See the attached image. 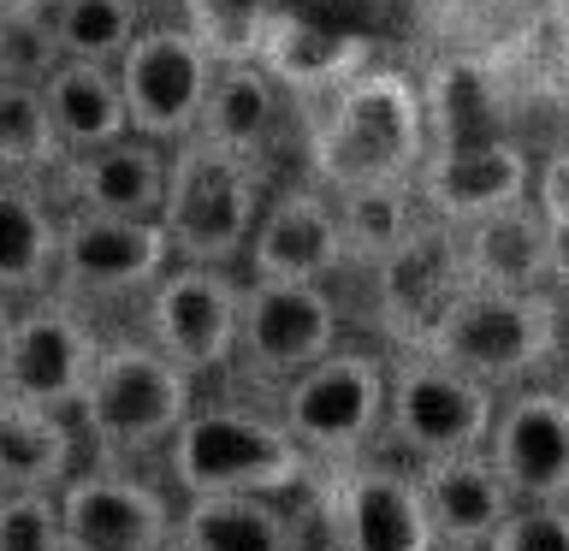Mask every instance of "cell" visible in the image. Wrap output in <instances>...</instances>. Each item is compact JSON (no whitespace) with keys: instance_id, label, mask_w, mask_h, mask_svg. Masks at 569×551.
Masks as SVG:
<instances>
[{"instance_id":"1","label":"cell","mask_w":569,"mask_h":551,"mask_svg":"<svg viewBox=\"0 0 569 551\" xmlns=\"http://www.w3.org/2000/svg\"><path fill=\"white\" fill-rule=\"evenodd\" d=\"M427 96L403 71L368 66L327 96V113L309 131V160L327 190L416 184L427 167Z\"/></svg>"},{"instance_id":"2","label":"cell","mask_w":569,"mask_h":551,"mask_svg":"<svg viewBox=\"0 0 569 551\" xmlns=\"http://www.w3.org/2000/svg\"><path fill=\"white\" fill-rule=\"evenodd\" d=\"M167 462L190 498H213V492L291 498L315 474V451L279 415H256V409H238V403L190 409V421L167 444Z\"/></svg>"},{"instance_id":"3","label":"cell","mask_w":569,"mask_h":551,"mask_svg":"<svg viewBox=\"0 0 569 551\" xmlns=\"http://www.w3.org/2000/svg\"><path fill=\"white\" fill-rule=\"evenodd\" d=\"M160 226H167L178 261L231 267L238 256H249L261 226L256 154H238L202 131L172 142V184H167Z\"/></svg>"},{"instance_id":"4","label":"cell","mask_w":569,"mask_h":551,"mask_svg":"<svg viewBox=\"0 0 569 551\" xmlns=\"http://www.w3.org/2000/svg\"><path fill=\"white\" fill-rule=\"evenodd\" d=\"M416 350L439 355L487 385H522L558 355V302L546 291H498V284H462Z\"/></svg>"},{"instance_id":"5","label":"cell","mask_w":569,"mask_h":551,"mask_svg":"<svg viewBox=\"0 0 569 551\" xmlns=\"http://www.w3.org/2000/svg\"><path fill=\"white\" fill-rule=\"evenodd\" d=\"M190 373L154 344H107L101 368L89 380L78 415L89 439L107 457H142L172 444V433L190 421Z\"/></svg>"},{"instance_id":"6","label":"cell","mask_w":569,"mask_h":551,"mask_svg":"<svg viewBox=\"0 0 569 551\" xmlns=\"http://www.w3.org/2000/svg\"><path fill=\"white\" fill-rule=\"evenodd\" d=\"M498 385L475 380L427 350H409L391 362V403L386 427L409 457H457V451H487L498 427Z\"/></svg>"},{"instance_id":"7","label":"cell","mask_w":569,"mask_h":551,"mask_svg":"<svg viewBox=\"0 0 569 551\" xmlns=\"http://www.w3.org/2000/svg\"><path fill=\"white\" fill-rule=\"evenodd\" d=\"M391 403V362L373 350H332L279 391V421L315 451V462H350L380 433Z\"/></svg>"},{"instance_id":"8","label":"cell","mask_w":569,"mask_h":551,"mask_svg":"<svg viewBox=\"0 0 569 551\" xmlns=\"http://www.w3.org/2000/svg\"><path fill=\"white\" fill-rule=\"evenodd\" d=\"M338 350V302L327 284L302 279H249L243 327H238V373L256 385H291L320 355Z\"/></svg>"},{"instance_id":"9","label":"cell","mask_w":569,"mask_h":551,"mask_svg":"<svg viewBox=\"0 0 569 551\" xmlns=\"http://www.w3.org/2000/svg\"><path fill=\"white\" fill-rule=\"evenodd\" d=\"M213 71H220V60L202 48V36L190 24H149L119 60V83H124V101H131V131L154 137V142L196 137Z\"/></svg>"},{"instance_id":"10","label":"cell","mask_w":569,"mask_h":551,"mask_svg":"<svg viewBox=\"0 0 569 551\" xmlns=\"http://www.w3.org/2000/svg\"><path fill=\"white\" fill-rule=\"evenodd\" d=\"M101 338L89 320L71 309L66 297H42L7 320V362H0V385L18 403L42 409H78L89 380L101 368Z\"/></svg>"},{"instance_id":"11","label":"cell","mask_w":569,"mask_h":551,"mask_svg":"<svg viewBox=\"0 0 569 551\" xmlns=\"http://www.w3.org/2000/svg\"><path fill=\"white\" fill-rule=\"evenodd\" d=\"M238 327H243V284L226 267L178 261L149 291V338L190 380L238 362Z\"/></svg>"},{"instance_id":"12","label":"cell","mask_w":569,"mask_h":551,"mask_svg":"<svg viewBox=\"0 0 569 551\" xmlns=\"http://www.w3.org/2000/svg\"><path fill=\"white\" fill-rule=\"evenodd\" d=\"M462 284H469L462 226L433 213V220H421L386 261H373V314H380V327L398 338L403 350H416L427 338V327L457 302Z\"/></svg>"},{"instance_id":"13","label":"cell","mask_w":569,"mask_h":551,"mask_svg":"<svg viewBox=\"0 0 569 551\" xmlns=\"http://www.w3.org/2000/svg\"><path fill=\"white\" fill-rule=\"evenodd\" d=\"M172 238L160 220H131V213H66V256H60V291L66 297H131L154 291L172 273Z\"/></svg>"},{"instance_id":"14","label":"cell","mask_w":569,"mask_h":551,"mask_svg":"<svg viewBox=\"0 0 569 551\" xmlns=\"http://www.w3.org/2000/svg\"><path fill=\"white\" fill-rule=\"evenodd\" d=\"M327 480H332L338 515H345L350 551H445L421 474L350 457V462H327Z\"/></svg>"},{"instance_id":"15","label":"cell","mask_w":569,"mask_h":551,"mask_svg":"<svg viewBox=\"0 0 569 551\" xmlns=\"http://www.w3.org/2000/svg\"><path fill=\"white\" fill-rule=\"evenodd\" d=\"M487 451L522 504H533V498H569V398H563V385L510 391L505 409H498Z\"/></svg>"},{"instance_id":"16","label":"cell","mask_w":569,"mask_h":551,"mask_svg":"<svg viewBox=\"0 0 569 551\" xmlns=\"http://www.w3.org/2000/svg\"><path fill=\"white\" fill-rule=\"evenodd\" d=\"M60 510L71 551H172L178 540L167 498L131 474H71Z\"/></svg>"},{"instance_id":"17","label":"cell","mask_w":569,"mask_h":551,"mask_svg":"<svg viewBox=\"0 0 569 551\" xmlns=\"http://www.w3.org/2000/svg\"><path fill=\"white\" fill-rule=\"evenodd\" d=\"M421 202L439 213V220L469 226L480 213H498L510 202H528L533 190V167L528 154L505 137H480V142H445V149L427 154V167L416 172Z\"/></svg>"},{"instance_id":"18","label":"cell","mask_w":569,"mask_h":551,"mask_svg":"<svg viewBox=\"0 0 569 551\" xmlns=\"http://www.w3.org/2000/svg\"><path fill=\"white\" fill-rule=\"evenodd\" d=\"M350 261L338 208L320 190H284L273 208H261L256 243H249V279H302L327 284Z\"/></svg>"},{"instance_id":"19","label":"cell","mask_w":569,"mask_h":551,"mask_svg":"<svg viewBox=\"0 0 569 551\" xmlns=\"http://www.w3.org/2000/svg\"><path fill=\"white\" fill-rule=\"evenodd\" d=\"M172 142L154 137H113L101 149H83L66 160V196L71 208L96 213H131V220H160L172 184Z\"/></svg>"},{"instance_id":"20","label":"cell","mask_w":569,"mask_h":551,"mask_svg":"<svg viewBox=\"0 0 569 551\" xmlns=\"http://www.w3.org/2000/svg\"><path fill=\"white\" fill-rule=\"evenodd\" d=\"M421 492L433 510V528L445 551H487V540L505 528V515L522 504L510 480L498 474L492 451H457L421 462Z\"/></svg>"},{"instance_id":"21","label":"cell","mask_w":569,"mask_h":551,"mask_svg":"<svg viewBox=\"0 0 569 551\" xmlns=\"http://www.w3.org/2000/svg\"><path fill=\"white\" fill-rule=\"evenodd\" d=\"M256 60L279 78V89L291 96H332L345 89L356 71L373 66V42L368 36H350V30H327L302 12H267L261 24V42H256Z\"/></svg>"},{"instance_id":"22","label":"cell","mask_w":569,"mask_h":551,"mask_svg":"<svg viewBox=\"0 0 569 551\" xmlns=\"http://www.w3.org/2000/svg\"><path fill=\"white\" fill-rule=\"evenodd\" d=\"M462 261H469V284H498V291H546L551 279V220L533 202H510L498 213L462 226Z\"/></svg>"},{"instance_id":"23","label":"cell","mask_w":569,"mask_h":551,"mask_svg":"<svg viewBox=\"0 0 569 551\" xmlns=\"http://www.w3.org/2000/svg\"><path fill=\"white\" fill-rule=\"evenodd\" d=\"M71 457H78V439H71L66 409L7 398V409H0V487L7 492H66Z\"/></svg>"},{"instance_id":"24","label":"cell","mask_w":569,"mask_h":551,"mask_svg":"<svg viewBox=\"0 0 569 551\" xmlns=\"http://www.w3.org/2000/svg\"><path fill=\"white\" fill-rule=\"evenodd\" d=\"M42 89H48L53 124H60V137H66L71 154L101 149V142H113V137H131V101H124L119 66L66 60Z\"/></svg>"},{"instance_id":"25","label":"cell","mask_w":569,"mask_h":551,"mask_svg":"<svg viewBox=\"0 0 569 551\" xmlns=\"http://www.w3.org/2000/svg\"><path fill=\"white\" fill-rule=\"evenodd\" d=\"M279 96L284 89L261 60H220L196 131L226 142V149H238V154H256L267 142V131H273V119H279Z\"/></svg>"},{"instance_id":"26","label":"cell","mask_w":569,"mask_h":551,"mask_svg":"<svg viewBox=\"0 0 569 551\" xmlns=\"http://www.w3.org/2000/svg\"><path fill=\"white\" fill-rule=\"evenodd\" d=\"M178 551H291L284 545V504L256 492L190 498L178 515Z\"/></svg>"},{"instance_id":"27","label":"cell","mask_w":569,"mask_h":551,"mask_svg":"<svg viewBox=\"0 0 569 551\" xmlns=\"http://www.w3.org/2000/svg\"><path fill=\"white\" fill-rule=\"evenodd\" d=\"M0 213H7V261H0V284H7V297H36L42 284L60 279L66 220H53V208L30 190V178H12Z\"/></svg>"},{"instance_id":"28","label":"cell","mask_w":569,"mask_h":551,"mask_svg":"<svg viewBox=\"0 0 569 551\" xmlns=\"http://www.w3.org/2000/svg\"><path fill=\"white\" fill-rule=\"evenodd\" d=\"M0 160H7V178H36V172L71 160L42 83H7L0 89Z\"/></svg>"},{"instance_id":"29","label":"cell","mask_w":569,"mask_h":551,"mask_svg":"<svg viewBox=\"0 0 569 551\" xmlns=\"http://www.w3.org/2000/svg\"><path fill=\"white\" fill-rule=\"evenodd\" d=\"M338 226H345L350 261H386L409 231H416V202L409 184H362V190H338Z\"/></svg>"},{"instance_id":"30","label":"cell","mask_w":569,"mask_h":551,"mask_svg":"<svg viewBox=\"0 0 569 551\" xmlns=\"http://www.w3.org/2000/svg\"><path fill=\"white\" fill-rule=\"evenodd\" d=\"M142 0H60L53 7V30H60L66 60H101L119 66L124 48L142 36Z\"/></svg>"},{"instance_id":"31","label":"cell","mask_w":569,"mask_h":551,"mask_svg":"<svg viewBox=\"0 0 569 551\" xmlns=\"http://www.w3.org/2000/svg\"><path fill=\"white\" fill-rule=\"evenodd\" d=\"M184 24L202 36V48L213 60H256L261 24H267V0H178Z\"/></svg>"},{"instance_id":"32","label":"cell","mask_w":569,"mask_h":551,"mask_svg":"<svg viewBox=\"0 0 569 551\" xmlns=\"http://www.w3.org/2000/svg\"><path fill=\"white\" fill-rule=\"evenodd\" d=\"M480 113H487V83H480V71L475 66H445L433 78V89H427V119H433V131H439V149L445 142H480L487 137Z\"/></svg>"},{"instance_id":"33","label":"cell","mask_w":569,"mask_h":551,"mask_svg":"<svg viewBox=\"0 0 569 551\" xmlns=\"http://www.w3.org/2000/svg\"><path fill=\"white\" fill-rule=\"evenodd\" d=\"M0 66H7V83H48L53 71L66 66L53 12H7V30H0Z\"/></svg>"},{"instance_id":"34","label":"cell","mask_w":569,"mask_h":551,"mask_svg":"<svg viewBox=\"0 0 569 551\" xmlns=\"http://www.w3.org/2000/svg\"><path fill=\"white\" fill-rule=\"evenodd\" d=\"M284 545H291V551H350L345 515H338V498H332L327 469L309 474L291 492V504H284Z\"/></svg>"},{"instance_id":"35","label":"cell","mask_w":569,"mask_h":551,"mask_svg":"<svg viewBox=\"0 0 569 551\" xmlns=\"http://www.w3.org/2000/svg\"><path fill=\"white\" fill-rule=\"evenodd\" d=\"M0 551H71L60 492H7V504H0Z\"/></svg>"},{"instance_id":"36","label":"cell","mask_w":569,"mask_h":551,"mask_svg":"<svg viewBox=\"0 0 569 551\" xmlns=\"http://www.w3.org/2000/svg\"><path fill=\"white\" fill-rule=\"evenodd\" d=\"M487 551H569V498H533L505 515Z\"/></svg>"},{"instance_id":"37","label":"cell","mask_w":569,"mask_h":551,"mask_svg":"<svg viewBox=\"0 0 569 551\" xmlns=\"http://www.w3.org/2000/svg\"><path fill=\"white\" fill-rule=\"evenodd\" d=\"M533 202L546 208V220H551V226L569 220V149L546 154L540 167H533Z\"/></svg>"},{"instance_id":"38","label":"cell","mask_w":569,"mask_h":551,"mask_svg":"<svg viewBox=\"0 0 569 551\" xmlns=\"http://www.w3.org/2000/svg\"><path fill=\"white\" fill-rule=\"evenodd\" d=\"M551 279L569 291V220L551 226Z\"/></svg>"},{"instance_id":"39","label":"cell","mask_w":569,"mask_h":551,"mask_svg":"<svg viewBox=\"0 0 569 551\" xmlns=\"http://www.w3.org/2000/svg\"><path fill=\"white\" fill-rule=\"evenodd\" d=\"M0 7H7V12H53L60 0H0Z\"/></svg>"},{"instance_id":"40","label":"cell","mask_w":569,"mask_h":551,"mask_svg":"<svg viewBox=\"0 0 569 551\" xmlns=\"http://www.w3.org/2000/svg\"><path fill=\"white\" fill-rule=\"evenodd\" d=\"M563 398H569V380H563Z\"/></svg>"}]
</instances>
